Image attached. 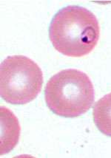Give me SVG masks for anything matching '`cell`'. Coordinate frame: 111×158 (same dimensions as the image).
<instances>
[{
	"mask_svg": "<svg viewBox=\"0 0 111 158\" xmlns=\"http://www.w3.org/2000/svg\"><path fill=\"white\" fill-rule=\"evenodd\" d=\"M93 114L98 129L102 134L111 137V93L95 103Z\"/></svg>",
	"mask_w": 111,
	"mask_h": 158,
	"instance_id": "5b68a950",
	"label": "cell"
},
{
	"mask_svg": "<svg viewBox=\"0 0 111 158\" xmlns=\"http://www.w3.org/2000/svg\"><path fill=\"white\" fill-rule=\"evenodd\" d=\"M46 104L54 114L76 118L88 112L95 101L93 83L87 74L66 69L49 79L45 86Z\"/></svg>",
	"mask_w": 111,
	"mask_h": 158,
	"instance_id": "7a4b0ae2",
	"label": "cell"
},
{
	"mask_svg": "<svg viewBox=\"0 0 111 158\" xmlns=\"http://www.w3.org/2000/svg\"><path fill=\"white\" fill-rule=\"evenodd\" d=\"M1 155L8 153L16 146L20 126L16 116L6 107L1 106Z\"/></svg>",
	"mask_w": 111,
	"mask_h": 158,
	"instance_id": "277c9868",
	"label": "cell"
},
{
	"mask_svg": "<svg viewBox=\"0 0 111 158\" xmlns=\"http://www.w3.org/2000/svg\"><path fill=\"white\" fill-rule=\"evenodd\" d=\"M39 66L24 56L7 57L0 67V94L11 104L22 105L34 100L43 85Z\"/></svg>",
	"mask_w": 111,
	"mask_h": 158,
	"instance_id": "3957f363",
	"label": "cell"
},
{
	"mask_svg": "<svg viewBox=\"0 0 111 158\" xmlns=\"http://www.w3.org/2000/svg\"><path fill=\"white\" fill-rule=\"evenodd\" d=\"M100 27L96 17L83 7L70 5L53 16L49 27V38L54 48L70 57L90 53L99 40Z\"/></svg>",
	"mask_w": 111,
	"mask_h": 158,
	"instance_id": "6da1fadb",
	"label": "cell"
}]
</instances>
